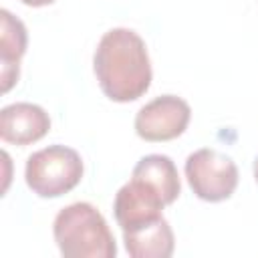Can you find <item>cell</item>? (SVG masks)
<instances>
[{"label":"cell","mask_w":258,"mask_h":258,"mask_svg":"<svg viewBox=\"0 0 258 258\" xmlns=\"http://www.w3.org/2000/svg\"><path fill=\"white\" fill-rule=\"evenodd\" d=\"M93 69L101 91L117 103L139 99L151 85L147 46L131 28H111L101 36Z\"/></svg>","instance_id":"6da1fadb"},{"label":"cell","mask_w":258,"mask_h":258,"mask_svg":"<svg viewBox=\"0 0 258 258\" xmlns=\"http://www.w3.org/2000/svg\"><path fill=\"white\" fill-rule=\"evenodd\" d=\"M52 234L67 258H113L117 254L115 238L103 214L87 202L62 208L54 218Z\"/></svg>","instance_id":"7a4b0ae2"},{"label":"cell","mask_w":258,"mask_h":258,"mask_svg":"<svg viewBox=\"0 0 258 258\" xmlns=\"http://www.w3.org/2000/svg\"><path fill=\"white\" fill-rule=\"evenodd\" d=\"M26 185L40 198H58L83 177L81 155L67 145H48L34 151L24 167Z\"/></svg>","instance_id":"3957f363"},{"label":"cell","mask_w":258,"mask_h":258,"mask_svg":"<svg viewBox=\"0 0 258 258\" xmlns=\"http://www.w3.org/2000/svg\"><path fill=\"white\" fill-rule=\"evenodd\" d=\"M185 177L200 200L222 202L228 200L238 185V167L228 155L204 147L187 155Z\"/></svg>","instance_id":"277c9868"},{"label":"cell","mask_w":258,"mask_h":258,"mask_svg":"<svg viewBox=\"0 0 258 258\" xmlns=\"http://www.w3.org/2000/svg\"><path fill=\"white\" fill-rule=\"evenodd\" d=\"M189 117L191 109L181 97L161 95L137 111L135 131L145 141H169L185 131Z\"/></svg>","instance_id":"5b68a950"},{"label":"cell","mask_w":258,"mask_h":258,"mask_svg":"<svg viewBox=\"0 0 258 258\" xmlns=\"http://www.w3.org/2000/svg\"><path fill=\"white\" fill-rule=\"evenodd\" d=\"M163 206H165L163 198L149 183L131 177L125 185L119 187L115 196L113 212L121 230H129L161 218Z\"/></svg>","instance_id":"8992f818"},{"label":"cell","mask_w":258,"mask_h":258,"mask_svg":"<svg viewBox=\"0 0 258 258\" xmlns=\"http://www.w3.org/2000/svg\"><path fill=\"white\" fill-rule=\"evenodd\" d=\"M50 129L48 113L34 103H12L0 111V137L6 143L30 145Z\"/></svg>","instance_id":"52a82bcc"},{"label":"cell","mask_w":258,"mask_h":258,"mask_svg":"<svg viewBox=\"0 0 258 258\" xmlns=\"http://www.w3.org/2000/svg\"><path fill=\"white\" fill-rule=\"evenodd\" d=\"M123 242L131 258H169L175 248L171 226L163 216L123 230Z\"/></svg>","instance_id":"ba28073f"},{"label":"cell","mask_w":258,"mask_h":258,"mask_svg":"<svg viewBox=\"0 0 258 258\" xmlns=\"http://www.w3.org/2000/svg\"><path fill=\"white\" fill-rule=\"evenodd\" d=\"M2 32H0V64H2V91L6 93L18 81V64L26 52V28L22 20L12 16L8 10H0Z\"/></svg>","instance_id":"9c48e42d"},{"label":"cell","mask_w":258,"mask_h":258,"mask_svg":"<svg viewBox=\"0 0 258 258\" xmlns=\"http://www.w3.org/2000/svg\"><path fill=\"white\" fill-rule=\"evenodd\" d=\"M135 179H141L145 183H149L167 204H173L181 191V183H179V175H177V167L171 161V157L161 155V153H151L145 155L137 161V165L133 167V175Z\"/></svg>","instance_id":"30bf717a"},{"label":"cell","mask_w":258,"mask_h":258,"mask_svg":"<svg viewBox=\"0 0 258 258\" xmlns=\"http://www.w3.org/2000/svg\"><path fill=\"white\" fill-rule=\"evenodd\" d=\"M20 2L26 6H46V4H52L54 0H20Z\"/></svg>","instance_id":"8fae6325"},{"label":"cell","mask_w":258,"mask_h":258,"mask_svg":"<svg viewBox=\"0 0 258 258\" xmlns=\"http://www.w3.org/2000/svg\"><path fill=\"white\" fill-rule=\"evenodd\" d=\"M254 177H256V181H258V155H256V159H254Z\"/></svg>","instance_id":"7c38bea8"}]
</instances>
